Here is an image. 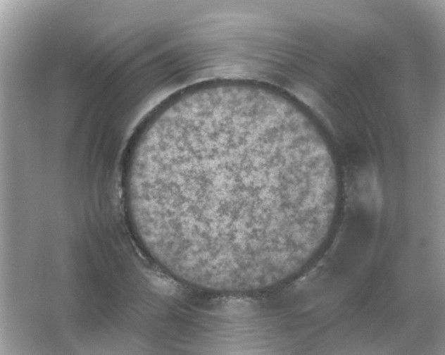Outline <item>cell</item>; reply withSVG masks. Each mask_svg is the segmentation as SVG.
<instances>
[{"mask_svg":"<svg viewBox=\"0 0 445 355\" xmlns=\"http://www.w3.org/2000/svg\"><path fill=\"white\" fill-rule=\"evenodd\" d=\"M338 173L311 120L268 87L187 91L145 127L125 172L153 253L217 289L272 286L303 252Z\"/></svg>","mask_w":445,"mask_h":355,"instance_id":"cell-1","label":"cell"}]
</instances>
